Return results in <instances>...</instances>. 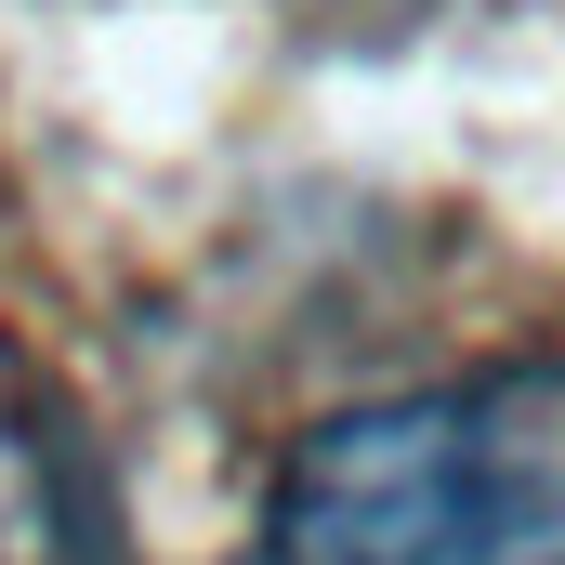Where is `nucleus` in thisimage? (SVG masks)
<instances>
[{"label": "nucleus", "instance_id": "1", "mask_svg": "<svg viewBox=\"0 0 565 565\" xmlns=\"http://www.w3.org/2000/svg\"><path fill=\"white\" fill-rule=\"evenodd\" d=\"M264 565H565V369L329 408L264 487Z\"/></svg>", "mask_w": 565, "mask_h": 565}]
</instances>
